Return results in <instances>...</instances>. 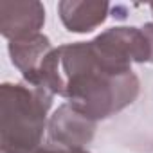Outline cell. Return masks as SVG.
Returning <instances> with one entry per match:
<instances>
[{"label":"cell","instance_id":"obj_1","mask_svg":"<svg viewBox=\"0 0 153 153\" xmlns=\"http://www.w3.org/2000/svg\"><path fill=\"white\" fill-rule=\"evenodd\" d=\"M74 153H79V151H74Z\"/></svg>","mask_w":153,"mask_h":153}]
</instances>
